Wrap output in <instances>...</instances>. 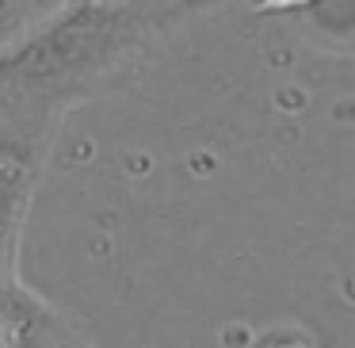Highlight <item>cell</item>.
<instances>
[{
	"label": "cell",
	"mask_w": 355,
	"mask_h": 348,
	"mask_svg": "<svg viewBox=\"0 0 355 348\" xmlns=\"http://www.w3.org/2000/svg\"><path fill=\"white\" fill-rule=\"evenodd\" d=\"M58 12H62V4H54V0H46V4H39V0H0V58L24 47Z\"/></svg>",
	"instance_id": "obj_3"
},
{
	"label": "cell",
	"mask_w": 355,
	"mask_h": 348,
	"mask_svg": "<svg viewBox=\"0 0 355 348\" xmlns=\"http://www.w3.org/2000/svg\"><path fill=\"white\" fill-rule=\"evenodd\" d=\"M39 172L0 157V279L19 283V241L35 199Z\"/></svg>",
	"instance_id": "obj_2"
},
{
	"label": "cell",
	"mask_w": 355,
	"mask_h": 348,
	"mask_svg": "<svg viewBox=\"0 0 355 348\" xmlns=\"http://www.w3.org/2000/svg\"><path fill=\"white\" fill-rule=\"evenodd\" d=\"M214 4H62L42 31L0 58V157L39 172L62 123L126 85Z\"/></svg>",
	"instance_id": "obj_1"
},
{
	"label": "cell",
	"mask_w": 355,
	"mask_h": 348,
	"mask_svg": "<svg viewBox=\"0 0 355 348\" xmlns=\"http://www.w3.org/2000/svg\"><path fill=\"white\" fill-rule=\"evenodd\" d=\"M256 348H317V345L306 337V333H275V337L260 340Z\"/></svg>",
	"instance_id": "obj_4"
}]
</instances>
